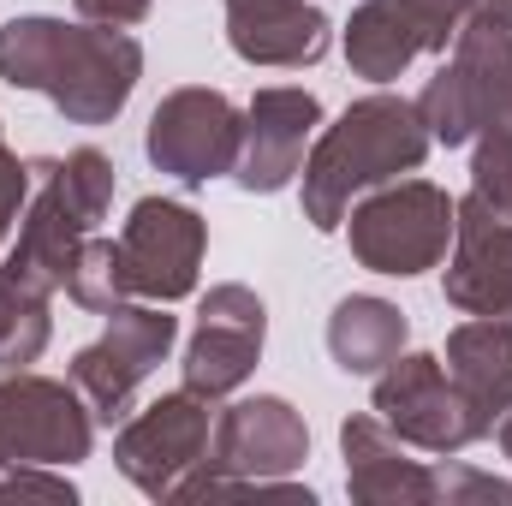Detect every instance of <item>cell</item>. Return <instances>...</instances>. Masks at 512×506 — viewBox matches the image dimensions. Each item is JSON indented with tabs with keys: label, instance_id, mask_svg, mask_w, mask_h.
Segmentation results:
<instances>
[{
	"label": "cell",
	"instance_id": "obj_6",
	"mask_svg": "<svg viewBox=\"0 0 512 506\" xmlns=\"http://www.w3.org/2000/svg\"><path fill=\"white\" fill-rule=\"evenodd\" d=\"M310 459V429L298 417V405H286L280 393H256L233 399L209 435V459L173 489V501H203L215 483H268V477H292Z\"/></svg>",
	"mask_w": 512,
	"mask_h": 506
},
{
	"label": "cell",
	"instance_id": "obj_28",
	"mask_svg": "<svg viewBox=\"0 0 512 506\" xmlns=\"http://www.w3.org/2000/svg\"><path fill=\"white\" fill-rule=\"evenodd\" d=\"M0 495H48V501H72V483L42 477V471H6V477H0Z\"/></svg>",
	"mask_w": 512,
	"mask_h": 506
},
{
	"label": "cell",
	"instance_id": "obj_18",
	"mask_svg": "<svg viewBox=\"0 0 512 506\" xmlns=\"http://www.w3.org/2000/svg\"><path fill=\"white\" fill-rule=\"evenodd\" d=\"M447 376L477 411V423L495 435V423L512 411V322L471 316L447 334Z\"/></svg>",
	"mask_w": 512,
	"mask_h": 506
},
{
	"label": "cell",
	"instance_id": "obj_9",
	"mask_svg": "<svg viewBox=\"0 0 512 506\" xmlns=\"http://www.w3.org/2000/svg\"><path fill=\"white\" fill-rule=\"evenodd\" d=\"M370 411L405 447H423V453H441V459H453V453H465L471 441L489 435L435 352H399L376 376Z\"/></svg>",
	"mask_w": 512,
	"mask_h": 506
},
{
	"label": "cell",
	"instance_id": "obj_12",
	"mask_svg": "<svg viewBox=\"0 0 512 506\" xmlns=\"http://www.w3.org/2000/svg\"><path fill=\"white\" fill-rule=\"evenodd\" d=\"M203 245H209V227H203V215L191 203H179V197L131 203L126 233H120L131 298H149V304L191 298L197 292V268H203Z\"/></svg>",
	"mask_w": 512,
	"mask_h": 506
},
{
	"label": "cell",
	"instance_id": "obj_1",
	"mask_svg": "<svg viewBox=\"0 0 512 506\" xmlns=\"http://www.w3.org/2000/svg\"><path fill=\"white\" fill-rule=\"evenodd\" d=\"M0 78L12 90H42L72 126H108L143 78V48L108 24L12 18L0 30Z\"/></svg>",
	"mask_w": 512,
	"mask_h": 506
},
{
	"label": "cell",
	"instance_id": "obj_14",
	"mask_svg": "<svg viewBox=\"0 0 512 506\" xmlns=\"http://www.w3.org/2000/svg\"><path fill=\"white\" fill-rule=\"evenodd\" d=\"M316 126H322V102H316L310 90H292V84L256 90L251 108H245V131H239L233 179H239L251 197L286 191V185L304 173V155H310Z\"/></svg>",
	"mask_w": 512,
	"mask_h": 506
},
{
	"label": "cell",
	"instance_id": "obj_10",
	"mask_svg": "<svg viewBox=\"0 0 512 506\" xmlns=\"http://www.w3.org/2000/svg\"><path fill=\"white\" fill-rule=\"evenodd\" d=\"M209 459V399L179 387L161 393L155 405L131 411L114 435V465L131 489H143L149 501H173V489Z\"/></svg>",
	"mask_w": 512,
	"mask_h": 506
},
{
	"label": "cell",
	"instance_id": "obj_11",
	"mask_svg": "<svg viewBox=\"0 0 512 506\" xmlns=\"http://www.w3.org/2000/svg\"><path fill=\"white\" fill-rule=\"evenodd\" d=\"M239 131H245V114L221 90H173L149 114L143 155L155 161V173H173L179 185H209L233 173Z\"/></svg>",
	"mask_w": 512,
	"mask_h": 506
},
{
	"label": "cell",
	"instance_id": "obj_2",
	"mask_svg": "<svg viewBox=\"0 0 512 506\" xmlns=\"http://www.w3.org/2000/svg\"><path fill=\"white\" fill-rule=\"evenodd\" d=\"M429 126L417 114V102L405 96H364L352 102L334 126L322 131L304 155V221L316 233H334L346 227V209L376 191L399 173H417L423 155H429Z\"/></svg>",
	"mask_w": 512,
	"mask_h": 506
},
{
	"label": "cell",
	"instance_id": "obj_25",
	"mask_svg": "<svg viewBox=\"0 0 512 506\" xmlns=\"http://www.w3.org/2000/svg\"><path fill=\"white\" fill-rule=\"evenodd\" d=\"M465 501L512 506V483L483 477V471H471V465H435V506H465Z\"/></svg>",
	"mask_w": 512,
	"mask_h": 506
},
{
	"label": "cell",
	"instance_id": "obj_5",
	"mask_svg": "<svg viewBox=\"0 0 512 506\" xmlns=\"http://www.w3.org/2000/svg\"><path fill=\"white\" fill-rule=\"evenodd\" d=\"M512 108V18L471 12L453 36V60L423 84L417 114L435 143H471L495 114Z\"/></svg>",
	"mask_w": 512,
	"mask_h": 506
},
{
	"label": "cell",
	"instance_id": "obj_24",
	"mask_svg": "<svg viewBox=\"0 0 512 506\" xmlns=\"http://www.w3.org/2000/svg\"><path fill=\"white\" fill-rule=\"evenodd\" d=\"M399 6H405V18L417 24L423 54H447L453 36H459V24L477 12V0H399Z\"/></svg>",
	"mask_w": 512,
	"mask_h": 506
},
{
	"label": "cell",
	"instance_id": "obj_17",
	"mask_svg": "<svg viewBox=\"0 0 512 506\" xmlns=\"http://www.w3.org/2000/svg\"><path fill=\"white\" fill-rule=\"evenodd\" d=\"M227 42L245 66H316L334 42V24L310 0H227Z\"/></svg>",
	"mask_w": 512,
	"mask_h": 506
},
{
	"label": "cell",
	"instance_id": "obj_20",
	"mask_svg": "<svg viewBox=\"0 0 512 506\" xmlns=\"http://www.w3.org/2000/svg\"><path fill=\"white\" fill-rule=\"evenodd\" d=\"M423 54V36L417 24L405 18L399 0H364L352 18H346V66L370 84H393L411 60Z\"/></svg>",
	"mask_w": 512,
	"mask_h": 506
},
{
	"label": "cell",
	"instance_id": "obj_8",
	"mask_svg": "<svg viewBox=\"0 0 512 506\" xmlns=\"http://www.w3.org/2000/svg\"><path fill=\"white\" fill-rule=\"evenodd\" d=\"M179 322L167 316V304H114L102 340H90L72 358V387L84 393V405L96 411V423H126L137 387L155 376V364L173 352Z\"/></svg>",
	"mask_w": 512,
	"mask_h": 506
},
{
	"label": "cell",
	"instance_id": "obj_19",
	"mask_svg": "<svg viewBox=\"0 0 512 506\" xmlns=\"http://www.w3.org/2000/svg\"><path fill=\"white\" fill-rule=\"evenodd\" d=\"M328 352L346 376H382L405 352V310L376 292H352L328 316Z\"/></svg>",
	"mask_w": 512,
	"mask_h": 506
},
{
	"label": "cell",
	"instance_id": "obj_7",
	"mask_svg": "<svg viewBox=\"0 0 512 506\" xmlns=\"http://www.w3.org/2000/svg\"><path fill=\"white\" fill-rule=\"evenodd\" d=\"M96 411L72 381L30 370L0 376V471H54L90 459Z\"/></svg>",
	"mask_w": 512,
	"mask_h": 506
},
{
	"label": "cell",
	"instance_id": "obj_22",
	"mask_svg": "<svg viewBox=\"0 0 512 506\" xmlns=\"http://www.w3.org/2000/svg\"><path fill=\"white\" fill-rule=\"evenodd\" d=\"M66 292H72V304H84V310H114V304H126L131 286H126V256H120V239H84V251L72 262V280H66Z\"/></svg>",
	"mask_w": 512,
	"mask_h": 506
},
{
	"label": "cell",
	"instance_id": "obj_16",
	"mask_svg": "<svg viewBox=\"0 0 512 506\" xmlns=\"http://www.w3.org/2000/svg\"><path fill=\"white\" fill-rule=\"evenodd\" d=\"M340 459H346V495L358 506H435V465L411 459L376 411L340 423Z\"/></svg>",
	"mask_w": 512,
	"mask_h": 506
},
{
	"label": "cell",
	"instance_id": "obj_27",
	"mask_svg": "<svg viewBox=\"0 0 512 506\" xmlns=\"http://www.w3.org/2000/svg\"><path fill=\"white\" fill-rule=\"evenodd\" d=\"M72 6H78V18H84V24L131 30V24H143V18H149V6H155V0H72Z\"/></svg>",
	"mask_w": 512,
	"mask_h": 506
},
{
	"label": "cell",
	"instance_id": "obj_15",
	"mask_svg": "<svg viewBox=\"0 0 512 506\" xmlns=\"http://www.w3.org/2000/svg\"><path fill=\"white\" fill-rule=\"evenodd\" d=\"M441 292L465 316L512 322V215L489 209L477 191L459 203L453 251H447V268H441Z\"/></svg>",
	"mask_w": 512,
	"mask_h": 506
},
{
	"label": "cell",
	"instance_id": "obj_30",
	"mask_svg": "<svg viewBox=\"0 0 512 506\" xmlns=\"http://www.w3.org/2000/svg\"><path fill=\"white\" fill-rule=\"evenodd\" d=\"M477 12H495V18H512V0H477Z\"/></svg>",
	"mask_w": 512,
	"mask_h": 506
},
{
	"label": "cell",
	"instance_id": "obj_13",
	"mask_svg": "<svg viewBox=\"0 0 512 506\" xmlns=\"http://www.w3.org/2000/svg\"><path fill=\"white\" fill-rule=\"evenodd\" d=\"M262 340H268V310L251 286L227 280V286H209V298L197 304V328H191V346H185V387L203 393V399H227L251 381L256 358H262Z\"/></svg>",
	"mask_w": 512,
	"mask_h": 506
},
{
	"label": "cell",
	"instance_id": "obj_3",
	"mask_svg": "<svg viewBox=\"0 0 512 506\" xmlns=\"http://www.w3.org/2000/svg\"><path fill=\"white\" fill-rule=\"evenodd\" d=\"M30 173H36V191L18 215V239H12L0 274L36 298H54V292H66L72 262L84 251V239L96 233V221H108L120 173L90 143L60 161H30Z\"/></svg>",
	"mask_w": 512,
	"mask_h": 506
},
{
	"label": "cell",
	"instance_id": "obj_21",
	"mask_svg": "<svg viewBox=\"0 0 512 506\" xmlns=\"http://www.w3.org/2000/svg\"><path fill=\"white\" fill-rule=\"evenodd\" d=\"M48 334H54V322H48V298L12 286V280L0 274V376L30 370V364L48 352Z\"/></svg>",
	"mask_w": 512,
	"mask_h": 506
},
{
	"label": "cell",
	"instance_id": "obj_26",
	"mask_svg": "<svg viewBox=\"0 0 512 506\" xmlns=\"http://www.w3.org/2000/svg\"><path fill=\"white\" fill-rule=\"evenodd\" d=\"M30 167L6 149V137H0V245H6V233L18 227V215H24V203H30Z\"/></svg>",
	"mask_w": 512,
	"mask_h": 506
},
{
	"label": "cell",
	"instance_id": "obj_23",
	"mask_svg": "<svg viewBox=\"0 0 512 506\" xmlns=\"http://www.w3.org/2000/svg\"><path fill=\"white\" fill-rule=\"evenodd\" d=\"M471 143H477V155H471V191H477L489 209L512 215V108L495 114Z\"/></svg>",
	"mask_w": 512,
	"mask_h": 506
},
{
	"label": "cell",
	"instance_id": "obj_29",
	"mask_svg": "<svg viewBox=\"0 0 512 506\" xmlns=\"http://www.w3.org/2000/svg\"><path fill=\"white\" fill-rule=\"evenodd\" d=\"M495 435H501V453H507V459H512V411H507V417H501V423H495Z\"/></svg>",
	"mask_w": 512,
	"mask_h": 506
},
{
	"label": "cell",
	"instance_id": "obj_4",
	"mask_svg": "<svg viewBox=\"0 0 512 506\" xmlns=\"http://www.w3.org/2000/svg\"><path fill=\"white\" fill-rule=\"evenodd\" d=\"M453 221H459V203L441 185H429V179H387V185L364 191L346 209V239H352V256L370 274L411 280V274H429V268L447 262Z\"/></svg>",
	"mask_w": 512,
	"mask_h": 506
}]
</instances>
